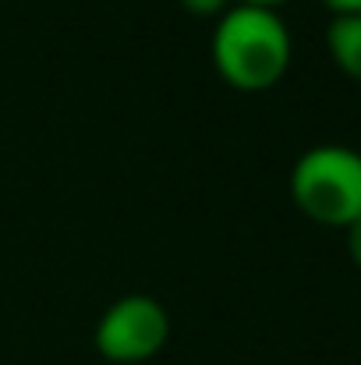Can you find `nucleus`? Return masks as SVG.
<instances>
[{"label":"nucleus","mask_w":361,"mask_h":365,"mask_svg":"<svg viewBox=\"0 0 361 365\" xmlns=\"http://www.w3.org/2000/svg\"><path fill=\"white\" fill-rule=\"evenodd\" d=\"M291 29L262 4H231L213 29V64L238 89H269L291 64Z\"/></svg>","instance_id":"nucleus-1"},{"label":"nucleus","mask_w":361,"mask_h":365,"mask_svg":"<svg viewBox=\"0 0 361 365\" xmlns=\"http://www.w3.org/2000/svg\"><path fill=\"white\" fill-rule=\"evenodd\" d=\"M291 195L312 220L351 227L361 217V153L340 142L305 149L291 167Z\"/></svg>","instance_id":"nucleus-2"},{"label":"nucleus","mask_w":361,"mask_h":365,"mask_svg":"<svg viewBox=\"0 0 361 365\" xmlns=\"http://www.w3.org/2000/svg\"><path fill=\"white\" fill-rule=\"evenodd\" d=\"M170 341V312L152 294H124L96 323V351L110 362H145Z\"/></svg>","instance_id":"nucleus-3"},{"label":"nucleus","mask_w":361,"mask_h":365,"mask_svg":"<svg viewBox=\"0 0 361 365\" xmlns=\"http://www.w3.org/2000/svg\"><path fill=\"white\" fill-rule=\"evenodd\" d=\"M326 46L337 68L361 82V14H333L326 29Z\"/></svg>","instance_id":"nucleus-4"},{"label":"nucleus","mask_w":361,"mask_h":365,"mask_svg":"<svg viewBox=\"0 0 361 365\" xmlns=\"http://www.w3.org/2000/svg\"><path fill=\"white\" fill-rule=\"evenodd\" d=\"M184 4V11H192V14H224L227 7H231V0H181Z\"/></svg>","instance_id":"nucleus-5"},{"label":"nucleus","mask_w":361,"mask_h":365,"mask_svg":"<svg viewBox=\"0 0 361 365\" xmlns=\"http://www.w3.org/2000/svg\"><path fill=\"white\" fill-rule=\"evenodd\" d=\"M347 252H351V259L358 262V269H361V217L347 227Z\"/></svg>","instance_id":"nucleus-6"},{"label":"nucleus","mask_w":361,"mask_h":365,"mask_svg":"<svg viewBox=\"0 0 361 365\" xmlns=\"http://www.w3.org/2000/svg\"><path fill=\"white\" fill-rule=\"evenodd\" d=\"M333 14H361V0H326Z\"/></svg>","instance_id":"nucleus-7"},{"label":"nucleus","mask_w":361,"mask_h":365,"mask_svg":"<svg viewBox=\"0 0 361 365\" xmlns=\"http://www.w3.org/2000/svg\"><path fill=\"white\" fill-rule=\"evenodd\" d=\"M238 4H262V7H273V4H283V0H238Z\"/></svg>","instance_id":"nucleus-8"}]
</instances>
